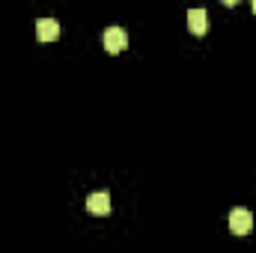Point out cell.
<instances>
[{
    "label": "cell",
    "mask_w": 256,
    "mask_h": 253,
    "mask_svg": "<svg viewBox=\"0 0 256 253\" xmlns=\"http://www.w3.org/2000/svg\"><path fill=\"white\" fill-rule=\"evenodd\" d=\"M254 12H256V3H254Z\"/></svg>",
    "instance_id": "6"
},
{
    "label": "cell",
    "mask_w": 256,
    "mask_h": 253,
    "mask_svg": "<svg viewBox=\"0 0 256 253\" xmlns=\"http://www.w3.org/2000/svg\"><path fill=\"white\" fill-rule=\"evenodd\" d=\"M188 27H191L194 36L208 33V12H206V9H191V12H188Z\"/></svg>",
    "instance_id": "5"
},
{
    "label": "cell",
    "mask_w": 256,
    "mask_h": 253,
    "mask_svg": "<svg viewBox=\"0 0 256 253\" xmlns=\"http://www.w3.org/2000/svg\"><path fill=\"white\" fill-rule=\"evenodd\" d=\"M86 212L96 214V218L110 214V194H108V190H96V194H90V196H86Z\"/></svg>",
    "instance_id": "3"
},
{
    "label": "cell",
    "mask_w": 256,
    "mask_h": 253,
    "mask_svg": "<svg viewBox=\"0 0 256 253\" xmlns=\"http://www.w3.org/2000/svg\"><path fill=\"white\" fill-rule=\"evenodd\" d=\"M230 230H232L236 236H250V232H254V212L244 208V206L232 208V212H230Z\"/></svg>",
    "instance_id": "1"
},
{
    "label": "cell",
    "mask_w": 256,
    "mask_h": 253,
    "mask_svg": "<svg viewBox=\"0 0 256 253\" xmlns=\"http://www.w3.org/2000/svg\"><path fill=\"white\" fill-rule=\"evenodd\" d=\"M60 36V21L57 18H39L36 21V39L39 42H54Z\"/></svg>",
    "instance_id": "4"
},
{
    "label": "cell",
    "mask_w": 256,
    "mask_h": 253,
    "mask_svg": "<svg viewBox=\"0 0 256 253\" xmlns=\"http://www.w3.org/2000/svg\"><path fill=\"white\" fill-rule=\"evenodd\" d=\"M102 45H104L108 54H120V51L128 48V33L122 27H108V30L102 33Z\"/></svg>",
    "instance_id": "2"
}]
</instances>
